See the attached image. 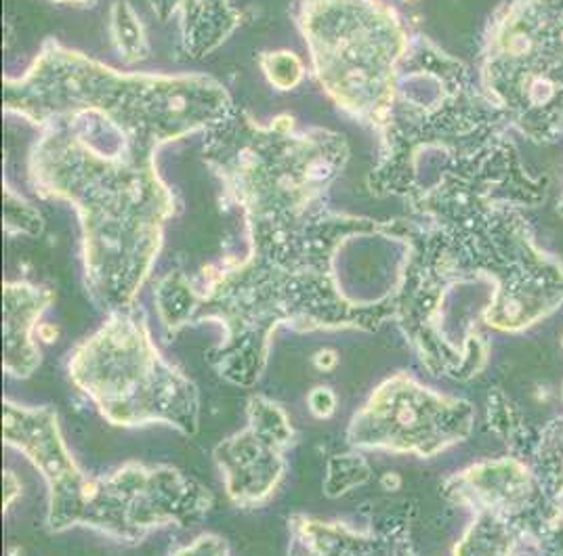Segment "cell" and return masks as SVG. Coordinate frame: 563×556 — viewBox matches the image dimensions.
<instances>
[{
    "label": "cell",
    "mask_w": 563,
    "mask_h": 556,
    "mask_svg": "<svg viewBox=\"0 0 563 556\" xmlns=\"http://www.w3.org/2000/svg\"><path fill=\"white\" fill-rule=\"evenodd\" d=\"M4 481H7V498H4V504H7V509L11 507V502H13V498L20 493V489H15V477H13V472L11 470H7L4 472Z\"/></svg>",
    "instance_id": "17"
},
{
    "label": "cell",
    "mask_w": 563,
    "mask_h": 556,
    "mask_svg": "<svg viewBox=\"0 0 563 556\" xmlns=\"http://www.w3.org/2000/svg\"><path fill=\"white\" fill-rule=\"evenodd\" d=\"M4 443L38 468L48 489L51 532L89 527L120 544H140L161 527H191L212 509V493L170 466L124 464L89 475L74 463L53 408L4 401Z\"/></svg>",
    "instance_id": "4"
},
{
    "label": "cell",
    "mask_w": 563,
    "mask_h": 556,
    "mask_svg": "<svg viewBox=\"0 0 563 556\" xmlns=\"http://www.w3.org/2000/svg\"><path fill=\"white\" fill-rule=\"evenodd\" d=\"M4 371L13 378H27L41 366V351L32 334L41 315L53 302V292L27 281L4 283Z\"/></svg>",
    "instance_id": "10"
},
{
    "label": "cell",
    "mask_w": 563,
    "mask_h": 556,
    "mask_svg": "<svg viewBox=\"0 0 563 556\" xmlns=\"http://www.w3.org/2000/svg\"><path fill=\"white\" fill-rule=\"evenodd\" d=\"M408 223H378L364 216L324 212L297 230L249 233V255L196 278L168 274L154 297L166 334L217 322L225 338L209 355L228 382L251 389L267 364L272 336L280 325L295 332H375L396 313L394 292L383 301L345 297L334 276L336 251L355 235L404 240Z\"/></svg>",
    "instance_id": "1"
},
{
    "label": "cell",
    "mask_w": 563,
    "mask_h": 556,
    "mask_svg": "<svg viewBox=\"0 0 563 556\" xmlns=\"http://www.w3.org/2000/svg\"><path fill=\"white\" fill-rule=\"evenodd\" d=\"M112 38L120 55L126 62H137L147 55V41L133 7L124 0H118L112 7Z\"/></svg>",
    "instance_id": "13"
},
{
    "label": "cell",
    "mask_w": 563,
    "mask_h": 556,
    "mask_svg": "<svg viewBox=\"0 0 563 556\" xmlns=\"http://www.w3.org/2000/svg\"><path fill=\"white\" fill-rule=\"evenodd\" d=\"M295 22L322 89L345 114L380 133L408 57L398 13L378 0H297Z\"/></svg>",
    "instance_id": "6"
},
{
    "label": "cell",
    "mask_w": 563,
    "mask_h": 556,
    "mask_svg": "<svg viewBox=\"0 0 563 556\" xmlns=\"http://www.w3.org/2000/svg\"><path fill=\"white\" fill-rule=\"evenodd\" d=\"M71 382L118 426L168 424L196 435L200 399L188 376L154 345L145 313L131 304L108 313L68 359Z\"/></svg>",
    "instance_id": "7"
},
{
    "label": "cell",
    "mask_w": 563,
    "mask_h": 556,
    "mask_svg": "<svg viewBox=\"0 0 563 556\" xmlns=\"http://www.w3.org/2000/svg\"><path fill=\"white\" fill-rule=\"evenodd\" d=\"M51 2H74V4H91L95 0H51Z\"/></svg>",
    "instance_id": "18"
},
{
    "label": "cell",
    "mask_w": 563,
    "mask_h": 556,
    "mask_svg": "<svg viewBox=\"0 0 563 556\" xmlns=\"http://www.w3.org/2000/svg\"><path fill=\"white\" fill-rule=\"evenodd\" d=\"M295 544L311 555H371L396 551L385 544L383 535L368 537L364 533L347 530L341 523H322L307 516H295L290 521Z\"/></svg>",
    "instance_id": "12"
},
{
    "label": "cell",
    "mask_w": 563,
    "mask_h": 556,
    "mask_svg": "<svg viewBox=\"0 0 563 556\" xmlns=\"http://www.w3.org/2000/svg\"><path fill=\"white\" fill-rule=\"evenodd\" d=\"M473 408L467 401L433 393L399 371L376 387L355 412L347 441L357 449H385L431 458L467 440Z\"/></svg>",
    "instance_id": "8"
},
{
    "label": "cell",
    "mask_w": 563,
    "mask_h": 556,
    "mask_svg": "<svg viewBox=\"0 0 563 556\" xmlns=\"http://www.w3.org/2000/svg\"><path fill=\"white\" fill-rule=\"evenodd\" d=\"M30 152V179L43 198L70 202L82 230L89 297L110 313L131 307L150 276L168 219L173 191L156 170V154L129 145L97 147L74 118L41 126Z\"/></svg>",
    "instance_id": "2"
},
{
    "label": "cell",
    "mask_w": 563,
    "mask_h": 556,
    "mask_svg": "<svg viewBox=\"0 0 563 556\" xmlns=\"http://www.w3.org/2000/svg\"><path fill=\"white\" fill-rule=\"evenodd\" d=\"M152 11L166 22L181 13V38L191 57H205L221 47L240 24L230 0H150Z\"/></svg>",
    "instance_id": "11"
},
{
    "label": "cell",
    "mask_w": 563,
    "mask_h": 556,
    "mask_svg": "<svg viewBox=\"0 0 563 556\" xmlns=\"http://www.w3.org/2000/svg\"><path fill=\"white\" fill-rule=\"evenodd\" d=\"M209 76L124 74L48 41L22 78H4V110L45 126L91 114L135 152L156 154L170 141L207 131L234 110Z\"/></svg>",
    "instance_id": "3"
},
{
    "label": "cell",
    "mask_w": 563,
    "mask_h": 556,
    "mask_svg": "<svg viewBox=\"0 0 563 556\" xmlns=\"http://www.w3.org/2000/svg\"><path fill=\"white\" fill-rule=\"evenodd\" d=\"M198 551H207V553H212V555H219V553H228V546H225L223 540H219L214 535H202L194 546H188V548H184L179 553H198Z\"/></svg>",
    "instance_id": "16"
},
{
    "label": "cell",
    "mask_w": 563,
    "mask_h": 556,
    "mask_svg": "<svg viewBox=\"0 0 563 556\" xmlns=\"http://www.w3.org/2000/svg\"><path fill=\"white\" fill-rule=\"evenodd\" d=\"M205 135V163L242 210L249 233L295 230L329 212L330 187L350 158L339 133H299L288 116L261 126L238 108Z\"/></svg>",
    "instance_id": "5"
},
{
    "label": "cell",
    "mask_w": 563,
    "mask_h": 556,
    "mask_svg": "<svg viewBox=\"0 0 563 556\" xmlns=\"http://www.w3.org/2000/svg\"><path fill=\"white\" fill-rule=\"evenodd\" d=\"M286 412L265 397L249 403V426L214 449L230 500L240 509H255L269 500L286 470V452L295 443Z\"/></svg>",
    "instance_id": "9"
},
{
    "label": "cell",
    "mask_w": 563,
    "mask_h": 556,
    "mask_svg": "<svg viewBox=\"0 0 563 556\" xmlns=\"http://www.w3.org/2000/svg\"><path fill=\"white\" fill-rule=\"evenodd\" d=\"M261 68L265 71L272 87L280 91H290L301 85L306 78L303 62L290 51H269L261 55Z\"/></svg>",
    "instance_id": "14"
},
{
    "label": "cell",
    "mask_w": 563,
    "mask_h": 556,
    "mask_svg": "<svg viewBox=\"0 0 563 556\" xmlns=\"http://www.w3.org/2000/svg\"><path fill=\"white\" fill-rule=\"evenodd\" d=\"M313 393L318 394V397L309 394V410H311V414L316 418L332 416L334 410H336V397H334V393L327 389V387H318V389H313Z\"/></svg>",
    "instance_id": "15"
}]
</instances>
